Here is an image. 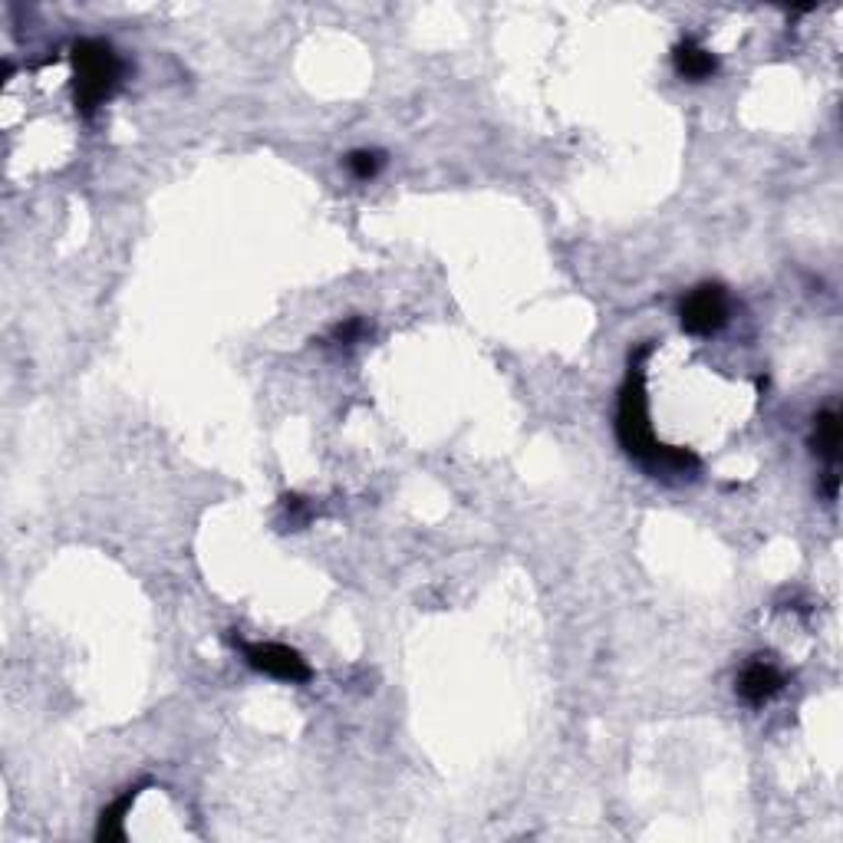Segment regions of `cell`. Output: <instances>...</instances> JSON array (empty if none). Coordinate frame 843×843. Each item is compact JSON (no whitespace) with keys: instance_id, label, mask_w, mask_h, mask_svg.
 Masks as SVG:
<instances>
[{"instance_id":"6da1fadb","label":"cell","mask_w":843,"mask_h":843,"mask_svg":"<svg viewBox=\"0 0 843 843\" xmlns=\"http://www.w3.org/2000/svg\"><path fill=\"white\" fill-rule=\"evenodd\" d=\"M73 66H76V103H80L83 112H93L119 86L122 76L119 56L103 40H83L73 47Z\"/></svg>"},{"instance_id":"7a4b0ae2","label":"cell","mask_w":843,"mask_h":843,"mask_svg":"<svg viewBox=\"0 0 843 843\" xmlns=\"http://www.w3.org/2000/svg\"><path fill=\"white\" fill-rule=\"evenodd\" d=\"M682 327L695 336L718 333L728 323V297L718 284L695 287L689 297L682 300Z\"/></svg>"},{"instance_id":"3957f363","label":"cell","mask_w":843,"mask_h":843,"mask_svg":"<svg viewBox=\"0 0 843 843\" xmlns=\"http://www.w3.org/2000/svg\"><path fill=\"white\" fill-rule=\"evenodd\" d=\"M244 656L257 672H264V676H271V679H280V682H307L310 679V666L300 659L297 649H290V646L254 643V646H244Z\"/></svg>"},{"instance_id":"277c9868","label":"cell","mask_w":843,"mask_h":843,"mask_svg":"<svg viewBox=\"0 0 843 843\" xmlns=\"http://www.w3.org/2000/svg\"><path fill=\"white\" fill-rule=\"evenodd\" d=\"M781 685H784L781 669L774 666V662L755 659L745 672H741L738 692H741V699H745L748 705H764V702L774 699V695L781 692Z\"/></svg>"},{"instance_id":"5b68a950","label":"cell","mask_w":843,"mask_h":843,"mask_svg":"<svg viewBox=\"0 0 843 843\" xmlns=\"http://www.w3.org/2000/svg\"><path fill=\"white\" fill-rule=\"evenodd\" d=\"M715 56L708 53L705 47H699V43H692V40H685L676 47V70L679 76H685V80H708V76L715 73Z\"/></svg>"},{"instance_id":"8992f818","label":"cell","mask_w":843,"mask_h":843,"mask_svg":"<svg viewBox=\"0 0 843 843\" xmlns=\"http://www.w3.org/2000/svg\"><path fill=\"white\" fill-rule=\"evenodd\" d=\"M814 448L827 462H837L840 455V415L834 409L820 412L814 419Z\"/></svg>"},{"instance_id":"52a82bcc","label":"cell","mask_w":843,"mask_h":843,"mask_svg":"<svg viewBox=\"0 0 843 843\" xmlns=\"http://www.w3.org/2000/svg\"><path fill=\"white\" fill-rule=\"evenodd\" d=\"M132 801H136V794H122L116 804L106 807L103 820H99V830H96L99 840H122V837H126V830H122V820H126Z\"/></svg>"},{"instance_id":"ba28073f","label":"cell","mask_w":843,"mask_h":843,"mask_svg":"<svg viewBox=\"0 0 843 843\" xmlns=\"http://www.w3.org/2000/svg\"><path fill=\"white\" fill-rule=\"evenodd\" d=\"M346 165H350V172H353L356 178H363V182H366V178H373L379 168H382V155L363 149V152H353L350 159H346Z\"/></svg>"},{"instance_id":"9c48e42d","label":"cell","mask_w":843,"mask_h":843,"mask_svg":"<svg viewBox=\"0 0 843 843\" xmlns=\"http://www.w3.org/2000/svg\"><path fill=\"white\" fill-rule=\"evenodd\" d=\"M363 333V320H346V323H340V327H336V340L340 343H356V336Z\"/></svg>"}]
</instances>
